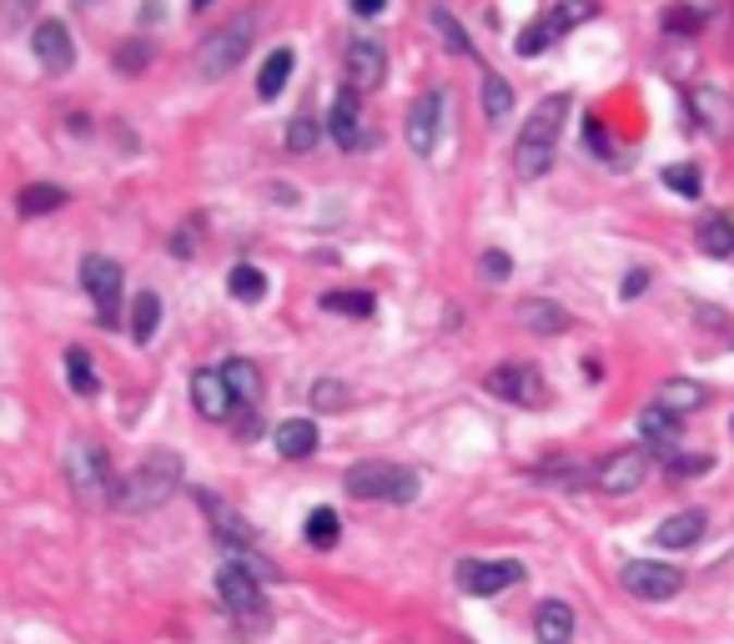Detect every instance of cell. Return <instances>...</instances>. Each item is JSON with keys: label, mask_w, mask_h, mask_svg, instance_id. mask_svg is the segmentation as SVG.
<instances>
[{"label": "cell", "mask_w": 734, "mask_h": 644, "mask_svg": "<svg viewBox=\"0 0 734 644\" xmlns=\"http://www.w3.org/2000/svg\"><path fill=\"white\" fill-rule=\"evenodd\" d=\"M317 443H322V434H317L313 418H288L272 428V448L282 459H313Z\"/></svg>", "instance_id": "obj_21"}, {"label": "cell", "mask_w": 734, "mask_h": 644, "mask_svg": "<svg viewBox=\"0 0 734 644\" xmlns=\"http://www.w3.org/2000/svg\"><path fill=\"white\" fill-rule=\"evenodd\" d=\"M513 317H518L528 332H538V338H559V332H568V313L559 303H549V297H524Z\"/></svg>", "instance_id": "obj_23"}, {"label": "cell", "mask_w": 734, "mask_h": 644, "mask_svg": "<svg viewBox=\"0 0 734 644\" xmlns=\"http://www.w3.org/2000/svg\"><path fill=\"white\" fill-rule=\"evenodd\" d=\"M705 26V11H680V5H674V11L664 15V31H674V36H689V31H699Z\"/></svg>", "instance_id": "obj_44"}, {"label": "cell", "mask_w": 734, "mask_h": 644, "mask_svg": "<svg viewBox=\"0 0 734 644\" xmlns=\"http://www.w3.org/2000/svg\"><path fill=\"white\" fill-rule=\"evenodd\" d=\"M664 186H669V192H680V197H699L705 177H699V167L680 161V167H669V171H664Z\"/></svg>", "instance_id": "obj_39"}, {"label": "cell", "mask_w": 734, "mask_h": 644, "mask_svg": "<svg viewBox=\"0 0 734 644\" xmlns=\"http://www.w3.org/2000/svg\"><path fill=\"white\" fill-rule=\"evenodd\" d=\"M568 111H574L568 92L543 96V101L528 111L524 132H518V146H513V171H518L524 182H538V177L553 167V151H559V132H564Z\"/></svg>", "instance_id": "obj_1"}, {"label": "cell", "mask_w": 734, "mask_h": 644, "mask_svg": "<svg viewBox=\"0 0 734 644\" xmlns=\"http://www.w3.org/2000/svg\"><path fill=\"white\" fill-rule=\"evenodd\" d=\"M347 76H353L357 86H382V76H388V51H382L378 36H357L353 46H347Z\"/></svg>", "instance_id": "obj_17"}, {"label": "cell", "mask_w": 734, "mask_h": 644, "mask_svg": "<svg viewBox=\"0 0 734 644\" xmlns=\"http://www.w3.org/2000/svg\"><path fill=\"white\" fill-rule=\"evenodd\" d=\"M695 242H699V252H705V257H734V217H724V211H709V217H699Z\"/></svg>", "instance_id": "obj_26"}, {"label": "cell", "mask_w": 734, "mask_h": 644, "mask_svg": "<svg viewBox=\"0 0 734 644\" xmlns=\"http://www.w3.org/2000/svg\"><path fill=\"white\" fill-rule=\"evenodd\" d=\"M292 66H297V56H292V46H277V51L262 61V76H257V96H262V101H272V96H282V92H288Z\"/></svg>", "instance_id": "obj_27"}, {"label": "cell", "mask_w": 734, "mask_h": 644, "mask_svg": "<svg viewBox=\"0 0 734 644\" xmlns=\"http://www.w3.org/2000/svg\"><path fill=\"white\" fill-rule=\"evenodd\" d=\"M192 403H197V413L201 418H211V423H222L227 413H232V388H227L222 368L192 373Z\"/></svg>", "instance_id": "obj_16"}, {"label": "cell", "mask_w": 734, "mask_h": 644, "mask_svg": "<svg viewBox=\"0 0 734 644\" xmlns=\"http://www.w3.org/2000/svg\"><path fill=\"white\" fill-rule=\"evenodd\" d=\"M302 534H307V544H313V549H332V544L342 539L338 509H313V513H307V528H302Z\"/></svg>", "instance_id": "obj_34"}, {"label": "cell", "mask_w": 734, "mask_h": 644, "mask_svg": "<svg viewBox=\"0 0 734 644\" xmlns=\"http://www.w3.org/2000/svg\"><path fill=\"white\" fill-rule=\"evenodd\" d=\"M236 438H257V408H242V418H236Z\"/></svg>", "instance_id": "obj_45"}, {"label": "cell", "mask_w": 734, "mask_h": 644, "mask_svg": "<svg viewBox=\"0 0 734 644\" xmlns=\"http://www.w3.org/2000/svg\"><path fill=\"white\" fill-rule=\"evenodd\" d=\"M192 5H197V11H201V5H211V0H192Z\"/></svg>", "instance_id": "obj_48"}, {"label": "cell", "mask_w": 734, "mask_h": 644, "mask_svg": "<svg viewBox=\"0 0 734 644\" xmlns=\"http://www.w3.org/2000/svg\"><path fill=\"white\" fill-rule=\"evenodd\" d=\"M524 584V564L518 559H463L458 564V590L478 594V599H493V594Z\"/></svg>", "instance_id": "obj_9"}, {"label": "cell", "mask_w": 734, "mask_h": 644, "mask_svg": "<svg viewBox=\"0 0 734 644\" xmlns=\"http://www.w3.org/2000/svg\"><path fill=\"white\" fill-rule=\"evenodd\" d=\"M639 438L649 448H655V453H674V448H680V438H684V423H680V413H669V408H644L639 413Z\"/></svg>", "instance_id": "obj_18"}, {"label": "cell", "mask_w": 734, "mask_h": 644, "mask_svg": "<svg viewBox=\"0 0 734 644\" xmlns=\"http://www.w3.org/2000/svg\"><path fill=\"white\" fill-rule=\"evenodd\" d=\"M433 26H438V36H443V46H448L453 56H468V51H473V46H468V31L453 21V11H433Z\"/></svg>", "instance_id": "obj_38"}, {"label": "cell", "mask_w": 734, "mask_h": 644, "mask_svg": "<svg viewBox=\"0 0 734 644\" xmlns=\"http://www.w3.org/2000/svg\"><path fill=\"white\" fill-rule=\"evenodd\" d=\"M689 101H695V117L705 121V132H714V136L734 132V101L724 92H714V86H695Z\"/></svg>", "instance_id": "obj_22"}, {"label": "cell", "mask_w": 734, "mask_h": 644, "mask_svg": "<svg viewBox=\"0 0 734 644\" xmlns=\"http://www.w3.org/2000/svg\"><path fill=\"white\" fill-rule=\"evenodd\" d=\"M217 594H222V605L232 609L236 619H262L267 615V599H262V584L247 574V569H236L232 559H227L222 569H217Z\"/></svg>", "instance_id": "obj_12"}, {"label": "cell", "mask_w": 734, "mask_h": 644, "mask_svg": "<svg viewBox=\"0 0 734 644\" xmlns=\"http://www.w3.org/2000/svg\"><path fill=\"white\" fill-rule=\"evenodd\" d=\"M222 378H227V388H232V403L236 408H257V403H262V373H257V363H247V357H227Z\"/></svg>", "instance_id": "obj_24"}, {"label": "cell", "mask_w": 734, "mask_h": 644, "mask_svg": "<svg viewBox=\"0 0 734 644\" xmlns=\"http://www.w3.org/2000/svg\"><path fill=\"white\" fill-rule=\"evenodd\" d=\"M513 111V86L499 76V71H488L484 76V117L488 121H503Z\"/></svg>", "instance_id": "obj_35"}, {"label": "cell", "mask_w": 734, "mask_h": 644, "mask_svg": "<svg viewBox=\"0 0 734 644\" xmlns=\"http://www.w3.org/2000/svg\"><path fill=\"white\" fill-rule=\"evenodd\" d=\"M322 307H328V313H342V317H372L378 313L372 292H322Z\"/></svg>", "instance_id": "obj_36"}, {"label": "cell", "mask_w": 734, "mask_h": 644, "mask_svg": "<svg viewBox=\"0 0 734 644\" xmlns=\"http://www.w3.org/2000/svg\"><path fill=\"white\" fill-rule=\"evenodd\" d=\"M574 630H578V619L564 599H543V605H538V615H534L538 644H574Z\"/></svg>", "instance_id": "obj_20"}, {"label": "cell", "mask_w": 734, "mask_h": 644, "mask_svg": "<svg viewBox=\"0 0 734 644\" xmlns=\"http://www.w3.org/2000/svg\"><path fill=\"white\" fill-rule=\"evenodd\" d=\"M252 36H257V21H252V15H236V21H227L222 31H211V36L197 46V76L201 81H227L236 66H242V56L252 51Z\"/></svg>", "instance_id": "obj_4"}, {"label": "cell", "mask_w": 734, "mask_h": 644, "mask_svg": "<svg viewBox=\"0 0 734 644\" xmlns=\"http://www.w3.org/2000/svg\"><path fill=\"white\" fill-rule=\"evenodd\" d=\"M328 126H332V142H338L342 151H357V142H363V106H357V92L332 96Z\"/></svg>", "instance_id": "obj_19"}, {"label": "cell", "mask_w": 734, "mask_h": 644, "mask_svg": "<svg viewBox=\"0 0 734 644\" xmlns=\"http://www.w3.org/2000/svg\"><path fill=\"white\" fill-rule=\"evenodd\" d=\"M659 408H669V413H695V408H705V388H699L695 378H664L659 382Z\"/></svg>", "instance_id": "obj_28"}, {"label": "cell", "mask_w": 734, "mask_h": 644, "mask_svg": "<svg viewBox=\"0 0 734 644\" xmlns=\"http://www.w3.org/2000/svg\"><path fill=\"white\" fill-rule=\"evenodd\" d=\"M594 15H599V0H553L549 11L534 21V26L518 31L513 51H518V56H543L553 40L568 36V31L584 26V21H594Z\"/></svg>", "instance_id": "obj_5"}, {"label": "cell", "mask_w": 734, "mask_h": 644, "mask_svg": "<svg viewBox=\"0 0 734 644\" xmlns=\"http://www.w3.org/2000/svg\"><path fill=\"white\" fill-rule=\"evenodd\" d=\"M644 288H649V272H629V277H624V297H639Z\"/></svg>", "instance_id": "obj_46"}, {"label": "cell", "mask_w": 734, "mask_h": 644, "mask_svg": "<svg viewBox=\"0 0 734 644\" xmlns=\"http://www.w3.org/2000/svg\"><path fill=\"white\" fill-rule=\"evenodd\" d=\"M151 51H157L151 40H126V46H121L111 61H117V71H126V76H142V71L151 66Z\"/></svg>", "instance_id": "obj_37"}, {"label": "cell", "mask_w": 734, "mask_h": 644, "mask_svg": "<svg viewBox=\"0 0 734 644\" xmlns=\"http://www.w3.org/2000/svg\"><path fill=\"white\" fill-rule=\"evenodd\" d=\"M382 5H388V0H353L357 15H382Z\"/></svg>", "instance_id": "obj_47"}, {"label": "cell", "mask_w": 734, "mask_h": 644, "mask_svg": "<svg viewBox=\"0 0 734 644\" xmlns=\"http://www.w3.org/2000/svg\"><path fill=\"white\" fill-rule=\"evenodd\" d=\"M418 488V474L393 459H363L347 469V494L363 503H413Z\"/></svg>", "instance_id": "obj_3"}, {"label": "cell", "mask_w": 734, "mask_h": 644, "mask_svg": "<svg viewBox=\"0 0 734 644\" xmlns=\"http://www.w3.org/2000/svg\"><path fill=\"white\" fill-rule=\"evenodd\" d=\"M317 136H322V126H317L313 117H292L288 121V151H297V157L302 151H313Z\"/></svg>", "instance_id": "obj_40"}, {"label": "cell", "mask_w": 734, "mask_h": 644, "mask_svg": "<svg viewBox=\"0 0 734 644\" xmlns=\"http://www.w3.org/2000/svg\"><path fill=\"white\" fill-rule=\"evenodd\" d=\"M81 282H86V297L96 303V317H101V328H117V303H121V267L101 252H91L86 263H81Z\"/></svg>", "instance_id": "obj_10"}, {"label": "cell", "mask_w": 734, "mask_h": 644, "mask_svg": "<svg viewBox=\"0 0 734 644\" xmlns=\"http://www.w3.org/2000/svg\"><path fill=\"white\" fill-rule=\"evenodd\" d=\"M36 15V0H0V31H21Z\"/></svg>", "instance_id": "obj_42"}, {"label": "cell", "mask_w": 734, "mask_h": 644, "mask_svg": "<svg viewBox=\"0 0 734 644\" xmlns=\"http://www.w3.org/2000/svg\"><path fill=\"white\" fill-rule=\"evenodd\" d=\"M307 403H313L317 413H342V408L353 403V388L338 378H317L313 388H307Z\"/></svg>", "instance_id": "obj_32"}, {"label": "cell", "mask_w": 734, "mask_h": 644, "mask_svg": "<svg viewBox=\"0 0 734 644\" xmlns=\"http://www.w3.org/2000/svg\"><path fill=\"white\" fill-rule=\"evenodd\" d=\"M403 136L418 157H433L438 151V136H443V96L438 92H423L418 101L407 106V121H403Z\"/></svg>", "instance_id": "obj_11"}, {"label": "cell", "mask_w": 734, "mask_h": 644, "mask_svg": "<svg viewBox=\"0 0 734 644\" xmlns=\"http://www.w3.org/2000/svg\"><path fill=\"white\" fill-rule=\"evenodd\" d=\"M644 478H649V453H644V448H619V453H609V459L594 469V484H599L603 494H634Z\"/></svg>", "instance_id": "obj_13"}, {"label": "cell", "mask_w": 734, "mask_h": 644, "mask_svg": "<svg viewBox=\"0 0 734 644\" xmlns=\"http://www.w3.org/2000/svg\"><path fill=\"white\" fill-rule=\"evenodd\" d=\"M197 499H201V509L211 513V528H217V539H222L232 554H236V549H247V544H252V528L242 524V519H236V513L227 509V503L217 499V494H197Z\"/></svg>", "instance_id": "obj_25"}, {"label": "cell", "mask_w": 734, "mask_h": 644, "mask_svg": "<svg viewBox=\"0 0 734 644\" xmlns=\"http://www.w3.org/2000/svg\"><path fill=\"white\" fill-rule=\"evenodd\" d=\"M484 388L503 403H518V408H543L549 403V382L534 363H499V368L484 373Z\"/></svg>", "instance_id": "obj_7"}, {"label": "cell", "mask_w": 734, "mask_h": 644, "mask_svg": "<svg viewBox=\"0 0 734 644\" xmlns=\"http://www.w3.org/2000/svg\"><path fill=\"white\" fill-rule=\"evenodd\" d=\"M227 292H232L236 303H262L267 297V272L252 263H236L232 272H227Z\"/></svg>", "instance_id": "obj_29"}, {"label": "cell", "mask_w": 734, "mask_h": 644, "mask_svg": "<svg viewBox=\"0 0 734 644\" xmlns=\"http://www.w3.org/2000/svg\"><path fill=\"white\" fill-rule=\"evenodd\" d=\"M478 272L488 277V282H509V272H513V263H509V252H499V247H488L484 257H478Z\"/></svg>", "instance_id": "obj_43"}, {"label": "cell", "mask_w": 734, "mask_h": 644, "mask_svg": "<svg viewBox=\"0 0 734 644\" xmlns=\"http://www.w3.org/2000/svg\"><path fill=\"white\" fill-rule=\"evenodd\" d=\"M705 534H709V513L705 509H680L655 528V544L659 549H695Z\"/></svg>", "instance_id": "obj_15"}, {"label": "cell", "mask_w": 734, "mask_h": 644, "mask_svg": "<svg viewBox=\"0 0 734 644\" xmlns=\"http://www.w3.org/2000/svg\"><path fill=\"white\" fill-rule=\"evenodd\" d=\"M176 488H182V453H171V448H157V453H146L126 478H117V509L121 513H157L161 503L176 499Z\"/></svg>", "instance_id": "obj_2"}, {"label": "cell", "mask_w": 734, "mask_h": 644, "mask_svg": "<svg viewBox=\"0 0 734 644\" xmlns=\"http://www.w3.org/2000/svg\"><path fill=\"white\" fill-rule=\"evenodd\" d=\"M664 469L674 478H695V474H709V469H714V459H709V453H669Z\"/></svg>", "instance_id": "obj_41"}, {"label": "cell", "mask_w": 734, "mask_h": 644, "mask_svg": "<svg viewBox=\"0 0 734 644\" xmlns=\"http://www.w3.org/2000/svg\"><path fill=\"white\" fill-rule=\"evenodd\" d=\"M56 207H66V186L36 182L15 197V211H21V217H46V211H56Z\"/></svg>", "instance_id": "obj_30"}, {"label": "cell", "mask_w": 734, "mask_h": 644, "mask_svg": "<svg viewBox=\"0 0 734 644\" xmlns=\"http://www.w3.org/2000/svg\"><path fill=\"white\" fill-rule=\"evenodd\" d=\"M30 46H36V61L46 71H66L71 61H76V40H71L66 21H40L36 36H30Z\"/></svg>", "instance_id": "obj_14"}, {"label": "cell", "mask_w": 734, "mask_h": 644, "mask_svg": "<svg viewBox=\"0 0 734 644\" xmlns=\"http://www.w3.org/2000/svg\"><path fill=\"white\" fill-rule=\"evenodd\" d=\"M66 484L81 503H111L117 499V478H111V463H106L101 443H71L66 448Z\"/></svg>", "instance_id": "obj_6"}, {"label": "cell", "mask_w": 734, "mask_h": 644, "mask_svg": "<svg viewBox=\"0 0 734 644\" xmlns=\"http://www.w3.org/2000/svg\"><path fill=\"white\" fill-rule=\"evenodd\" d=\"M66 378H71V388H76L81 398H96V393H101V378H96L91 353H86V348H71V353H66Z\"/></svg>", "instance_id": "obj_33"}, {"label": "cell", "mask_w": 734, "mask_h": 644, "mask_svg": "<svg viewBox=\"0 0 734 644\" xmlns=\"http://www.w3.org/2000/svg\"><path fill=\"white\" fill-rule=\"evenodd\" d=\"M157 328H161V297H157V292H136V303H132V338L146 348V342L157 338Z\"/></svg>", "instance_id": "obj_31"}, {"label": "cell", "mask_w": 734, "mask_h": 644, "mask_svg": "<svg viewBox=\"0 0 734 644\" xmlns=\"http://www.w3.org/2000/svg\"><path fill=\"white\" fill-rule=\"evenodd\" d=\"M619 584L634 599H644V605H664V599H674L684 590V574L674 564H659V559H629L619 569Z\"/></svg>", "instance_id": "obj_8"}]
</instances>
